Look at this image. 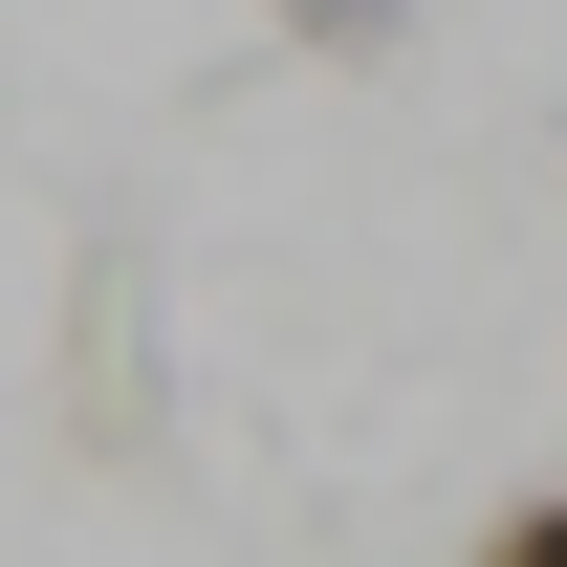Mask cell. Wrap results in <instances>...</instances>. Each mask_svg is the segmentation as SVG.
Here are the masks:
<instances>
[{
    "label": "cell",
    "instance_id": "1",
    "mask_svg": "<svg viewBox=\"0 0 567 567\" xmlns=\"http://www.w3.org/2000/svg\"><path fill=\"white\" fill-rule=\"evenodd\" d=\"M284 44H306V66H393V44H415V0H262Z\"/></svg>",
    "mask_w": 567,
    "mask_h": 567
},
{
    "label": "cell",
    "instance_id": "2",
    "mask_svg": "<svg viewBox=\"0 0 567 567\" xmlns=\"http://www.w3.org/2000/svg\"><path fill=\"white\" fill-rule=\"evenodd\" d=\"M481 567H567V481H524V502H502V524H481Z\"/></svg>",
    "mask_w": 567,
    "mask_h": 567
}]
</instances>
